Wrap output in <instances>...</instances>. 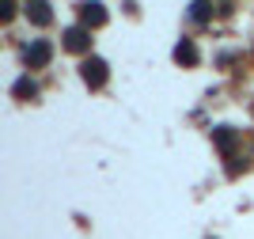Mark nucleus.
<instances>
[{"instance_id":"7ed1b4c3","label":"nucleus","mask_w":254,"mask_h":239,"mask_svg":"<svg viewBox=\"0 0 254 239\" xmlns=\"http://www.w3.org/2000/svg\"><path fill=\"white\" fill-rule=\"evenodd\" d=\"M84 19H95V23H103V19H106V11L99 8V4H87V8H84Z\"/></svg>"},{"instance_id":"f03ea898","label":"nucleus","mask_w":254,"mask_h":239,"mask_svg":"<svg viewBox=\"0 0 254 239\" xmlns=\"http://www.w3.org/2000/svg\"><path fill=\"white\" fill-rule=\"evenodd\" d=\"M27 15H34L38 23H50V8H46L42 0H31V4H27Z\"/></svg>"},{"instance_id":"f257e3e1","label":"nucleus","mask_w":254,"mask_h":239,"mask_svg":"<svg viewBox=\"0 0 254 239\" xmlns=\"http://www.w3.org/2000/svg\"><path fill=\"white\" fill-rule=\"evenodd\" d=\"M84 76H87V80H95V83H103L106 80V65L103 61H87L84 65Z\"/></svg>"}]
</instances>
